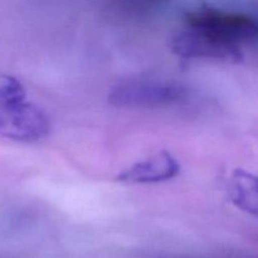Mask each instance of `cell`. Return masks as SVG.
<instances>
[{"instance_id":"cell-1","label":"cell","mask_w":258,"mask_h":258,"mask_svg":"<svg viewBox=\"0 0 258 258\" xmlns=\"http://www.w3.org/2000/svg\"><path fill=\"white\" fill-rule=\"evenodd\" d=\"M188 98V91L173 81L140 78L117 83L108 95L116 107L159 108L179 105Z\"/></svg>"},{"instance_id":"cell-6","label":"cell","mask_w":258,"mask_h":258,"mask_svg":"<svg viewBox=\"0 0 258 258\" xmlns=\"http://www.w3.org/2000/svg\"><path fill=\"white\" fill-rule=\"evenodd\" d=\"M227 193L234 207L258 218V175L243 169L231 174L227 183Z\"/></svg>"},{"instance_id":"cell-4","label":"cell","mask_w":258,"mask_h":258,"mask_svg":"<svg viewBox=\"0 0 258 258\" xmlns=\"http://www.w3.org/2000/svg\"><path fill=\"white\" fill-rule=\"evenodd\" d=\"M185 23L186 27L206 30L239 44L258 33L257 23L248 15L212 7H199L188 12Z\"/></svg>"},{"instance_id":"cell-2","label":"cell","mask_w":258,"mask_h":258,"mask_svg":"<svg viewBox=\"0 0 258 258\" xmlns=\"http://www.w3.org/2000/svg\"><path fill=\"white\" fill-rule=\"evenodd\" d=\"M48 116L25 97L0 98V136L15 141L40 140L49 134Z\"/></svg>"},{"instance_id":"cell-3","label":"cell","mask_w":258,"mask_h":258,"mask_svg":"<svg viewBox=\"0 0 258 258\" xmlns=\"http://www.w3.org/2000/svg\"><path fill=\"white\" fill-rule=\"evenodd\" d=\"M170 48L174 54L185 59H211L231 63L242 59L239 43L191 27L176 33L171 38Z\"/></svg>"},{"instance_id":"cell-7","label":"cell","mask_w":258,"mask_h":258,"mask_svg":"<svg viewBox=\"0 0 258 258\" xmlns=\"http://www.w3.org/2000/svg\"><path fill=\"white\" fill-rule=\"evenodd\" d=\"M25 97V90L19 80L0 72V98Z\"/></svg>"},{"instance_id":"cell-5","label":"cell","mask_w":258,"mask_h":258,"mask_svg":"<svg viewBox=\"0 0 258 258\" xmlns=\"http://www.w3.org/2000/svg\"><path fill=\"white\" fill-rule=\"evenodd\" d=\"M180 173L178 160L168 151H160L138 161L116 176L123 184H156L174 179Z\"/></svg>"}]
</instances>
